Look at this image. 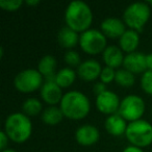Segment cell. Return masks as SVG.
Masks as SVG:
<instances>
[{"label": "cell", "instance_id": "6da1fadb", "mask_svg": "<svg viewBox=\"0 0 152 152\" xmlns=\"http://www.w3.org/2000/svg\"><path fill=\"white\" fill-rule=\"evenodd\" d=\"M65 22L68 27L81 34L90 29L93 23V12L88 3L81 0H74L67 5Z\"/></svg>", "mask_w": 152, "mask_h": 152}, {"label": "cell", "instance_id": "7a4b0ae2", "mask_svg": "<svg viewBox=\"0 0 152 152\" xmlns=\"http://www.w3.org/2000/svg\"><path fill=\"white\" fill-rule=\"evenodd\" d=\"M58 106L65 118L73 121L85 119L91 110L90 99L80 91H69L64 94Z\"/></svg>", "mask_w": 152, "mask_h": 152}, {"label": "cell", "instance_id": "3957f363", "mask_svg": "<svg viewBox=\"0 0 152 152\" xmlns=\"http://www.w3.org/2000/svg\"><path fill=\"white\" fill-rule=\"evenodd\" d=\"M3 131L12 142L17 144L25 143L32 133V122L28 116L22 112L9 115L4 121Z\"/></svg>", "mask_w": 152, "mask_h": 152}, {"label": "cell", "instance_id": "277c9868", "mask_svg": "<svg viewBox=\"0 0 152 152\" xmlns=\"http://www.w3.org/2000/svg\"><path fill=\"white\" fill-rule=\"evenodd\" d=\"M151 10L148 2L137 1L132 2L125 9L123 13V21L128 26L129 29L140 32L150 19Z\"/></svg>", "mask_w": 152, "mask_h": 152}, {"label": "cell", "instance_id": "5b68a950", "mask_svg": "<svg viewBox=\"0 0 152 152\" xmlns=\"http://www.w3.org/2000/svg\"><path fill=\"white\" fill-rule=\"evenodd\" d=\"M125 137L130 145L142 149L148 147L152 144V124L144 119L129 122Z\"/></svg>", "mask_w": 152, "mask_h": 152}, {"label": "cell", "instance_id": "8992f818", "mask_svg": "<svg viewBox=\"0 0 152 152\" xmlns=\"http://www.w3.org/2000/svg\"><path fill=\"white\" fill-rule=\"evenodd\" d=\"M44 83V77L38 69H24L20 71L14 78V87L18 92L30 94L41 90Z\"/></svg>", "mask_w": 152, "mask_h": 152}, {"label": "cell", "instance_id": "52a82bcc", "mask_svg": "<svg viewBox=\"0 0 152 152\" xmlns=\"http://www.w3.org/2000/svg\"><path fill=\"white\" fill-rule=\"evenodd\" d=\"M79 46L81 50L90 55L103 53L107 47V38L99 29L90 28L81 32L79 37Z\"/></svg>", "mask_w": 152, "mask_h": 152}, {"label": "cell", "instance_id": "ba28073f", "mask_svg": "<svg viewBox=\"0 0 152 152\" xmlns=\"http://www.w3.org/2000/svg\"><path fill=\"white\" fill-rule=\"evenodd\" d=\"M146 110L145 101L139 95H127L121 100L118 114L127 122H133L142 119Z\"/></svg>", "mask_w": 152, "mask_h": 152}, {"label": "cell", "instance_id": "9c48e42d", "mask_svg": "<svg viewBox=\"0 0 152 152\" xmlns=\"http://www.w3.org/2000/svg\"><path fill=\"white\" fill-rule=\"evenodd\" d=\"M120 103H121V100L119 98V96L115 92L110 91V90H107L104 93L96 96V100H95L96 108L100 113H102L104 115H107V116L118 114Z\"/></svg>", "mask_w": 152, "mask_h": 152}, {"label": "cell", "instance_id": "30bf717a", "mask_svg": "<svg viewBox=\"0 0 152 152\" xmlns=\"http://www.w3.org/2000/svg\"><path fill=\"white\" fill-rule=\"evenodd\" d=\"M41 98L49 106L57 105L61 103L64 97L63 89L54 81V79H47L44 81L40 90Z\"/></svg>", "mask_w": 152, "mask_h": 152}, {"label": "cell", "instance_id": "8fae6325", "mask_svg": "<svg viewBox=\"0 0 152 152\" xmlns=\"http://www.w3.org/2000/svg\"><path fill=\"white\" fill-rule=\"evenodd\" d=\"M100 131L96 126L92 124H83L79 126L75 131L76 142L81 146L90 147L99 141Z\"/></svg>", "mask_w": 152, "mask_h": 152}, {"label": "cell", "instance_id": "7c38bea8", "mask_svg": "<svg viewBox=\"0 0 152 152\" xmlns=\"http://www.w3.org/2000/svg\"><path fill=\"white\" fill-rule=\"evenodd\" d=\"M102 68L103 67L100 65L98 61L90 58L83 61L76 69V72H77V76L83 80L94 81L100 77Z\"/></svg>", "mask_w": 152, "mask_h": 152}, {"label": "cell", "instance_id": "4fadbf2b", "mask_svg": "<svg viewBox=\"0 0 152 152\" xmlns=\"http://www.w3.org/2000/svg\"><path fill=\"white\" fill-rule=\"evenodd\" d=\"M100 30L106 38L120 39L122 34L126 31V24L124 21L116 17H107L101 22Z\"/></svg>", "mask_w": 152, "mask_h": 152}, {"label": "cell", "instance_id": "5bb4252c", "mask_svg": "<svg viewBox=\"0 0 152 152\" xmlns=\"http://www.w3.org/2000/svg\"><path fill=\"white\" fill-rule=\"evenodd\" d=\"M124 69L128 70L129 72L135 74H143L147 71V64H146V54L139 51L129 53L125 55L124 63H123Z\"/></svg>", "mask_w": 152, "mask_h": 152}, {"label": "cell", "instance_id": "9a60e30c", "mask_svg": "<svg viewBox=\"0 0 152 152\" xmlns=\"http://www.w3.org/2000/svg\"><path fill=\"white\" fill-rule=\"evenodd\" d=\"M127 125V121L119 114L107 116L104 121V128L113 137H121L125 134Z\"/></svg>", "mask_w": 152, "mask_h": 152}, {"label": "cell", "instance_id": "2e32d148", "mask_svg": "<svg viewBox=\"0 0 152 152\" xmlns=\"http://www.w3.org/2000/svg\"><path fill=\"white\" fill-rule=\"evenodd\" d=\"M102 58L105 66L118 70L124 63L125 55L121 48L116 45H110L102 53Z\"/></svg>", "mask_w": 152, "mask_h": 152}, {"label": "cell", "instance_id": "e0dca14e", "mask_svg": "<svg viewBox=\"0 0 152 152\" xmlns=\"http://www.w3.org/2000/svg\"><path fill=\"white\" fill-rule=\"evenodd\" d=\"M79 37L80 34L76 32L67 25L61 27L57 32V42L63 48L72 50L75 46L79 45Z\"/></svg>", "mask_w": 152, "mask_h": 152}, {"label": "cell", "instance_id": "ac0fdd59", "mask_svg": "<svg viewBox=\"0 0 152 152\" xmlns=\"http://www.w3.org/2000/svg\"><path fill=\"white\" fill-rule=\"evenodd\" d=\"M140 45V32L133 29H127L119 39V47L126 54L137 51Z\"/></svg>", "mask_w": 152, "mask_h": 152}, {"label": "cell", "instance_id": "d6986e66", "mask_svg": "<svg viewBox=\"0 0 152 152\" xmlns=\"http://www.w3.org/2000/svg\"><path fill=\"white\" fill-rule=\"evenodd\" d=\"M57 61L53 55L46 54L41 57L38 63V71L43 75L44 78L47 79H54L56 72Z\"/></svg>", "mask_w": 152, "mask_h": 152}, {"label": "cell", "instance_id": "ffe728a7", "mask_svg": "<svg viewBox=\"0 0 152 152\" xmlns=\"http://www.w3.org/2000/svg\"><path fill=\"white\" fill-rule=\"evenodd\" d=\"M65 118L61 107L57 105H50L44 108L43 113L41 114V119L46 125L49 126H55L59 124Z\"/></svg>", "mask_w": 152, "mask_h": 152}, {"label": "cell", "instance_id": "44dd1931", "mask_svg": "<svg viewBox=\"0 0 152 152\" xmlns=\"http://www.w3.org/2000/svg\"><path fill=\"white\" fill-rule=\"evenodd\" d=\"M76 77H77V72L73 68L65 67L57 71V73L55 74L54 81L61 89H66L73 85Z\"/></svg>", "mask_w": 152, "mask_h": 152}, {"label": "cell", "instance_id": "7402d4cb", "mask_svg": "<svg viewBox=\"0 0 152 152\" xmlns=\"http://www.w3.org/2000/svg\"><path fill=\"white\" fill-rule=\"evenodd\" d=\"M43 110V103L38 98H28L22 103V113L29 118L42 114Z\"/></svg>", "mask_w": 152, "mask_h": 152}, {"label": "cell", "instance_id": "603a6c76", "mask_svg": "<svg viewBox=\"0 0 152 152\" xmlns=\"http://www.w3.org/2000/svg\"><path fill=\"white\" fill-rule=\"evenodd\" d=\"M115 81L118 83L120 87L123 88H130L134 85L135 76L133 73L129 72L126 69H118L116 72V78Z\"/></svg>", "mask_w": 152, "mask_h": 152}, {"label": "cell", "instance_id": "cb8c5ba5", "mask_svg": "<svg viewBox=\"0 0 152 152\" xmlns=\"http://www.w3.org/2000/svg\"><path fill=\"white\" fill-rule=\"evenodd\" d=\"M64 61L65 63L69 66L70 68H77L79 67L83 61H81V58H80V55L77 51L75 50H67L64 54Z\"/></svg>", "mask_w": 152, "mask_h": 152}, {"label": "cell", "instance_id": "d4e9b609", "mask_svg": "<svg viewBox=\"0 0 152 152\" xmlns=\"http://www.w3.org/2000/svg\"><path fill=\"white\" fill-rule=\"evenodd\" d=\"M141 88L146 94L152 96V71L147 70L142 74Z\"/></svg>", "mask_w": 152, "mask_h": 152}, {"label": "cell", "instance_id": "484cf974", "mask_svg": "<svg viewBox=\"0 0 152 152\" xmlns=\"http://www.w3.org/2000/svg\"><path fill=\"white\" fill-rule=\"evenodd\" d=\"M116 72L117 70L114 69V68H110V67H105L102 68V71H101V74H100V81L105 85L107 83H112L113 81H115V78H116Z\"/></svg>", "mask_w": 152, "mask_h": 152}, {"label": "cell", "instance_id": "4316f807", "mask_svg": "<svg viewBox=\"0 0 152 152\" xmlns=\"http://www.w3.org/2000/svg\"><path fill=\"white\" fill-rule=\"evenodd\" d=\"M22 0H0V7L7 12H16L23 5Z\"/></svg>", "mask_w": 152, "mask_h": 152}, {"label": "cell", "instance_id": "83f0119b", "mask_svg": "<svg viewBox=\"0 0 152 152\" xmlns=\"http://www.w3.org/2000/svg\"><path fill=\"white\" fill-rule=\"evenodd\" d=\"M11 141L10 137H7V134L3 130L0 131V150L3 151V150L7 149V146H9V142Z\"/></svg>", "mask_w": 152, "mask_h": 152}, {"label": "cell", "instance_id": "f1b7e54d", "mask_svg": "<svg viewBox=\"0 0 152 152\" xmlns=\"http://www.w3.org/2000/svg\"><path fill=\"white\" fill-rule=\"evenodd\" d=\"M93 91H94V93L96 94V96L100 95V94H102L105 91H107V89H106V85L103 83H101V81H98V83H96L95 85H94Z\"/></svg>", "mask_w": 152, "mask_h": 152}, {"label": "cell", "instance_id": "f546056e", "mask_svg": "<svg viewBox=\"0 0 152 152\" xmlns=\"http://www.w3.org/2000/svg\"><path fill=\"white\" fill-rule=\"evenodd\" d=\"M122 152H144V150L142 149V148L129 145V146H127V147H125L124 149L122 150Z\"/></svg>", "mask_w": 152, "mask_h": 152}, {"label": "cell", "instance_id": "4dcf8cb0", "mask_svg": "<svg viewBox=\"0 0 152 152\" xmlns=\"http://www.w3.org/2000/svg\"><path fill=\"white\" fill-rule=\"evenodd\" d=\"M146 64H147V70L152 71V53L146 54Z\"/></svg>", "mask_w": 152, "mask_h": 152}, {"label": "cell", "instance_id": "1f68e13d", "mask_svg": "<svg viewBox=\"0 0 152 152\" xmlns=\"http://www.w3.org/2000/svg\"><path fill=\"white\" fill-rule=\"evenodd\" d=\"M25 3L27 5H31V7H36V5L40 4V0H26Z\"/></svg>", "mask_w": 152, "mask_h": 152}, {"label": "cell", "instance_id": "d6a6232c", "mask_svg": "<svg viewBox=\"0 0 152 152\" xmlns=\"http://www.w3.org/2000/svg\"><path fill=\"white\" fill-rule=\"evenodd\" d=\"M1 152H17V151L14 150V149H11V148H7V149L3 150V151H1Z\"/></svg>", "mask_w": 152, "mask_h": 152}, {"label": "cell", "instance_id": "836d02e7", "mask_svg": "<svg viewBox=\"0 0 152 152\" xmlns=\"http://www.w3.org/2000/svg\"><path fill=\"white\" fill-rule=\"evenodd\" d=\"M148 3H149V5H152V1H149Z\"/></svg>", "mask_w": 152, "mask_h": 152}, {"label": "cell", "instance_id": "e575fe53", "mask_svg": "<svg viewBox=\"0 0 152 152\" xmlns=\"http://www.w3.org/2000/svg\"><path fill=\"white\" fill-rule=\"evenodd\" d=\"M55 152H61V151H55Z\"/></svg>", "mask_w": 152, "mask_h": 152}]
</instances>
